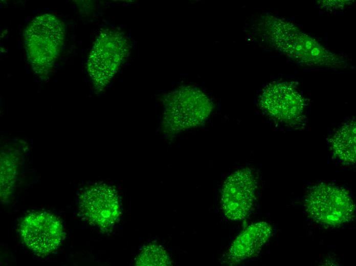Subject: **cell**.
<instances>
[{
    "mask_svg": "<svg viewBox=\"0 0 356 266\" xmlns=\"http://www.w3.org/2000/svg\"><path fill=\"white\" fill-rule=\"evenodd\" d=\"M260 105L273 119L283 124H292L301 120L305 102L293 83L282 82L270 84L264 90Z\"/></svg>",
    "mask_w": 356,
    "mask_h": 266,
    "instance_id": "ba28073f",
    "label": "cell"
},
{
    "mask_svg": "<svg viewBox=\"0 0 356 266\" xmlns=\"http://www.w3.org/2000/svg\"><path fill=\"white\" fill-rule=\"evenodd\" d=\"M162 127L173 135L200 124L211 109L209 100L201 91L184 87L170 93L164 100Z\"/></svg>",
    "mask_w": 356,
    "mask_h": 266,
    "instance_id": "5b68a950",
    "label": "cell"
},
{
    "mask_svg": "<svg viewBox=\"0 0 356 266\" xmlns=\"http://www.w3.org/2000/svg\"><path fill=\"white\" fill-rule=\"evenodd\" d=\"M19 232L24 244L39 256L48 255L57 249L64 236L59 220L46 212H32L24 217Z\"/></svg>",
    "mask_w": 356,
    "mask_h": 266,
    "instance_id": "8992f818",
    "label": "cell"
},
{
    "mask_svg": "<svg viewBox=\"0 0 356 266\" xmlns=\"http://www.w3.org/2000/svg\"><path fill=\"white\" fill-rule=\"evenodd\" d=\"M265 28L272 46L298 63L332 68L347 65L345 58L326 49L291 23L270 17Z\"/></svg>",
    "mask_w": 356,
    "mask_h": 266,
    "instance_id": "6da1fadb",
    "label": "cell"
},
{
    "mask_svg": "<svg viewBox=\"0 0 356 266\" xmlns=\"http://www.w3.org/2000/svg\"><path fill=\"white\" fill-rule=\"evenodd\" d=\"M66 34L64 23L53 14L34 18L24 32L28 61L34 73L47 79L63 48Z\"/></svg>",
    "mask_w": 356,
    "mask_h": 266,
    "instance_id": "7a4b0ae2",
    "label": "cell"
},
{
    "mask_svg": "<svg viewBox=\"0 0 356 266\" xmlns=\"http://www.w3.org/2000/svg\"><path fill=\"white\" fill-rule=\"evenodd\" d=\"M79 204L84 218L102 230L113 227L120 216L118 192L106 185H96L86 189L81 194Z\"/></svg>",
    "mask_w": 356,
    "mask_h": 266,
    "instance_id": "52a82bcc",
    "label": "cell"
},
{
    "mask_svg": "<svg viewBox=\"0 0 356 266\" xmlns=\"http://www.w3.org/2000/svg\"><path fill=\"white\" fill-rule=\"evenodd\" d=\"M272 226L264 221L249 226L233 242L227 254L228 263L233 265L254 255L270 238Z\"/></svg>",
    "mask_w": 356,
    "mask_h": 266,
    "instance_id": "30bf717a",
    "label": "cell"
},
{
    "mask_svg": "<svg viewBox=\"0 0 356 266\" xmlns=\"http://www.w3.org/2000/svg\"><path fill=\"white\" fill-rule=\"evenodd\" d=\"M139 266H168L171 265L166 251L156 243H149L142 249L136 260Z\"/></svg>",
    "mask_w": 356,
    "mask_h": 266,
    "instance_id": "7c38bea8",
    "label": "cell"
},
{
    "mask_svg": "<svg viewBox=\"0 0 356 266\" xmlns=\"http://www.w3.org/2000/svg\"><path fill=\"white\" fill-rule=\"evenodd\" d=\"M16 164L14 157L9 154L1 156V200H8L13 191L16 174Z\"/></svg>",
    "mask_w": 356,
    "mask_h": 266,
    "instance_id": "4fadbf2b",
    "label": "cell"
},
{
    "mask_svg": "<svg viewBox=\"0 0 356 266\" xmlns=\"http://www.w3.org/2000/svg\"><path fill=\"white\" fill-rule=\"evenodd\" d=\"M129 49V42L121 32L107 29L99 34L87 61V72L97 91H102L108 84Z\"/></svg>",
    "mask_w": 356,
    "mask_h": 266,
    "instance_id": "277c9868",
    "label": "cell"
},
{
    "mask_svg": "<svg viewBox=\"0 0 356 266\" xmlns=\"http://www.w3.org/2000/svg\"><path fill=\"white\" fill-rule=\"evenodd\" d=\"M355 122L352 121L341 126L330 139L333 154L344 164L355 163Z\"/></svg>",
    "mask_w": 356,
    "mask_h": 266,
    "instance_id": "8fae6325",
    "label": "cell"
},
{
    "mask_svg": "<svg viewBox=\"0 0 356 266\" xmlns=\"http://www.w3.org/2000/svg\"><path fill=\"white\" fill-rule=\"evenodd\" d=\"M309 217L325 227H336L351 221L355 206L349 193L331 184L320 183L308 191L304 201Z\"/></svg>",
    "mask_w": 356,
    "mask_h": 266,
    "instance_id": "3957f363",
    "label": "cell"
},
{
    "mask_svg": "<svg viewBox=\"0 0 356 266\" xmlns=\"http://www.w3.org/2000/svg\"><path fill=\"white\" fill-rule=\"evenodd\" d=\"M256 188V180L249 168L230 175L221 190V204L226 216L232 220L245 218L253 205Z\"/></svg>",
    "mask_w": 356,
    "mask_h": 266,
    "instance_id": "9c48e42d",
    "label": "cell"
}]
</instances>
